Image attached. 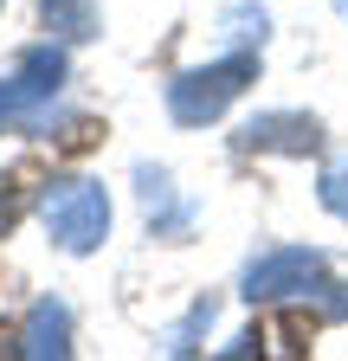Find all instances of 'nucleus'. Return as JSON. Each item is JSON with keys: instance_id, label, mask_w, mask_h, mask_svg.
I'll return each mask as SVG.
<instances>
[{"instance_id": "nucleus-11", "label": "nucleus", "mask_w": 348, "mask_h": 361, "mask_svg": "<svg viewBox=\"0 0 348 361\" xmlns=\"http://www.w3.org/2000/svg\"><path fill=\"white\" fill-rule=\"evenodd\" d=\"M13 219V200H7V188H0V226H7Z\"/></svg>"}, {"instance_id": "nucleus-10", "label": "nucleus", "mask_w": 348, "mask_h": 361, "mask_svg": "<svg viewBox=\"0 0 348 361\" xmlns=\"http://www.w3.org/2000/svg\"><path fill=\"white\" fill-rule=\"evenodd\" d=\"M323 207H329L335 219H348V155H342V161L323 174Z\"/></svg>"}, {"instance_id": "nucleus-8", "label": "nucleus", "mask_w": 348, "mask_h": 361, "mask_svg": "<svg viewBox=\"0 0 348 361\" xmlns=\"http://www.w3.org/2000/svg\"><path fill=\"white\" fill-rule=\"evenodd\" d=\"M39 20L52 39H97V0H39Z\"/></svg>"}, {"instance_id": "nucleus-3", "label": "nucleus", "mask_w": 348, "mask_h": 361, "mask_svg": "<svg viewBox=\"0 0 348 361\" xmlns=\"http://www.w3.org/2000/svg\"><path fill=\"white\" fill-rule=\"evenodd\" d=\"M58 84H65V52L58 45H32V52H20V71L0 84V129L20 123L32 135H46L52 129V97H58Z\"/></svg>"}, {"instance_id": "nucleus-5", "label": "nucleus", "mask_w": 348, "mask_h": 361, "mask_svg": "<svg viewBox=\"0 0 348 361\" xmlns=\"http://www.w3.org/2000/svg\"><path fill=\"white\" fill-rule=\"evenodd\" d=\"M239 149L258 155V149H278V155H316L323 149V123L303 116V110H265L239 129Z\"/></svg>"}, {"instance_id": "nucleus-1", "label": "nucleus", "mask_w": 348, "mask_h": 361, "mask_svg": "<svg viewBox=\"0 0 348 361\" xmlns=\"http://www.w3.org/2000/svg\"><path fill=\"white\" fill-rule=\"evenodd\" d=\"M258 78V52H232L220 65H194L168 84V116L181 123V129H200L213 116H226V104L239 97V90Z\"/></svg>"}, {"instance_id": "nucleus-2", "label": "nucleus", "mask_w": 348, "mask_h": 361, "mask_svg": "<svg viewBox=\"0 0 348 361\" xmlns=\"http://www.w3.org/2000/svg\"><path fill=\"white\" fill-rule=\"evenodd\" d=\"M39 219L65 252H97L110 233V194L97 180H46L39 188Z\"/></svg>"}, {"instance_id": "nucleus-7", "label": "nucleus", "mask_w": 348, "mask_h": 361, "mask_svg": "<svg viewBox=\"0 0 348 361\" xmlns=\"http://www.w3.org/2000/svg\"><path fill=\"white\" fill-rule=\"evenodd\" d=\"M136 188H142V207H149V219H155V233L161 239H174V233H187V207L174 200V180L161 174V168H136Z\"/></svg>"}, {"instance_id": "nucleus-4", "label": "nucleus", "mask_w": 348, "mask_h": 361, "mask_svg": "<svg viewBox=\"0 0 348 361\" xmlns=\"http://www.w3.org/2000/svg\"><path fill=\"white\" fill-rule=\"evenodd\" d=\"M323 284V252H310V245H278V252H265V258H251L245 264V297L251 303H278V297H310Z\"/></svg>"}, {"instance_id": "nucleus-12", "label": "nucleus", "mask_w": 348, "mask_h": 361, "mask_svg": "<svg viewBox=\"0 0 348 361\" xmlns=\"http://www.w3.org/2000/svg\"><path fill=\"white\" fill-rule=\"evenodd\" d=\"M335 13H348V0H335Z\"/></svg>"}, {"instance_id": "nucleus-9", "label": "nucleus", "mask_w": 348, "mask_h": 361, "mask_svg": "<svg viewBox=\"0 0 348 361\" xmlns=\"http://www.w3.org/2000/svg\"><path fill=\"white\" fill-rule=\"evenodd\" d=\"M206 323H213V303H194V310H187V323H174V329H168V355H187L194 336H200Z\"/></svg>"}, {"instance_id": "nucleus-6", "label": "nucleus", "mask_w": 348, "mask_h": 361, "mask_svg": "<svg viewBox=\"0 0 348 361\" xmlns=\"http://www.w3.org/2000/svg\"><path fill=\"white\" fill-rule=\"evenodd\" d=\"M20 355H32V361H46V355H71V316H65V303H52V297H39V303H32L26 336H20Z\"/></svg>"}]
</instances>
